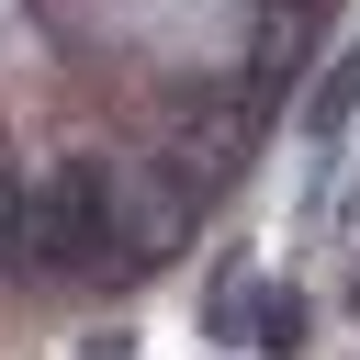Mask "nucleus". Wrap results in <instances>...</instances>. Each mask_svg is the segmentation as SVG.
<instances>
[{"mask_svg":"<svg viewBox=\"0 0 360 360\" xmlns=\"http://www.w3.org/2000/svg\"><path fill=\"white\" fill-rule=\"evenodd\" d=\"M112 259V180L90 158H56L45 180H22V270H90Z\"/></svg>","mask_w":360,"mask_h":360,"instance_id":"nucleus-1","label":"nucleus"}]
</instances>
